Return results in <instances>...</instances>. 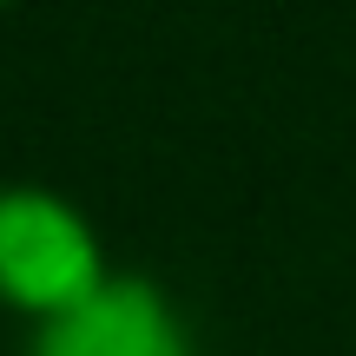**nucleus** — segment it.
Returning <instances> with one entry per match:
<instances>
[{"instance_id": "obj_3", "label": "nucleus", "mask_w": 356, "mask_h": 356, "mask_svg": "<svg viewBox=\"0 0 356 356\" xmlns=\"http://www.w3.org/2000/svg\"><path fill=\"white\" fill-rule=\"evenodd\" d=\"M0 7H13V0H0Z\"/></svg>"}, {"instance_id": "obj_2", "label": "nucleus", "mask_w": 356, "mask_h": 356, "mask_svg": "<svg viewBox=\"0 0 356 356\" xmlns=\"http://www.w3.org/2000/svg\"><path fill=\"white\" fill-rule=\"evenodd\" d=\"M20 356H198V350H191V323L165 284L139 277V270H113L73 310L33 323Z\"/></svg>"}, {"instance_id": "obj_1", "label": "nucleus", "mask_w": 356, "mask_h": 356, "mask_svg": "<svg viewBox=\"0 0 356 356\" xmlns=\"http://www.w3.org/2000/svg\"><path fill=\"white\" fill-rule=\"evenodd\" d=\"M113 277L99 225L66 191L0 185V310L53 323Z\"/></svg>"}]
</instances>
